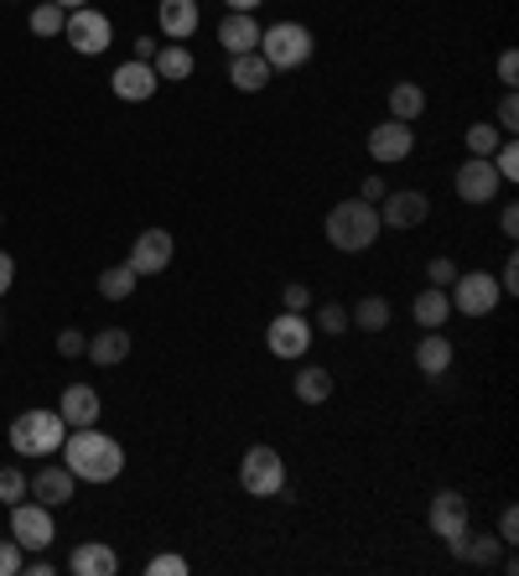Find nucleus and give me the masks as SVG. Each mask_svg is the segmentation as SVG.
Here are the masks:
<instances>
[{"label": "nucleus", "mask_w": 519, "mask_h": 576, "mask_svg": "<svg viewBox=\"0 0 519 576\" xmlns=\"http://www.w3.org/2000/svg\"><path fill=\"white\" fill-rule=\"evenodd\" d=\"M62 468L79 477V483H109L125 473V447L115 437H104L100 426H79L62 437Z\"/></svg>", "instance_id": "obj_1"}, {"label": "nucleus", "mask_w": 519, "mask_h": 576, "mask_svg": "<svg viewBox=\"0 0 519 576\" xmlns=\"http://www.w3.org/2000/svg\"><path fill=\"white\" fill-rule=\"evenodd\" d=\"M380 203H364V198H348L338 203V208H327V223H322V234H327V244L333 250H343V255H364L374 239H380Z\"/></svg>", "instance_id": "obj_2"}, {"label": "nucleus", "mask_w": 519, "mask_h": 576, "mask_svg": "<svg viewBox=\"0 0 519 576\" xmlns=\"http://www.w3.org/2000/svg\"><path fill=\"white\" fill-rule=\"evenodd\" d=\"M68 437V421L58 411H26V416L11 421V447L16 458H53Z\"/></svg>", "instance_id": "obj_3"}, {"label": "nucleus", "mask_w": 519, "mask_h": 576, "mask_svg": "<svg viewBox=\"0 0 519 576\" xmlns=\"http://www.w3.org/2000/svg\"><path fill=\"white\" fill-rule=\"evenodd\" d=\"M312 32L301 26V21H276L270 32H260V58L270 62V73H291V68H301V62L312 58Z\"/></svg>", "instance_id": "obj_4"}, {"label": "nucleus", "mask_w": 519, "mask_h": 576, "mask_svg": "<svg viewBox=\"0 0 519 576\" xmlns=\"http://www.w3.org/2000/svg\"><path fill=\"white\" fill-rule=\"evenodd\" d=\"M240 488L250 498H276V494H286V462H280V452L276 447H250L240 458Z\"/></svg>", "instance_id": "obj_5"}, {"label": "nucleus", "mask_w": 519, "mask_h": 576, "mask_svg": "<svg viewBox=\"0 0 519 576\" xmlns=\"http://www.w3.org/2000/svg\"><path fill=\"white\" fill-rule=\"evenodd\" d=\"M447 297H452V312H462V318H488L504 301V291L488 270H458V280L447 286Z\"/></svg>", "instance_id": "obj_6"}, {"label": "nucleus", "mask_w": 519, "mask_h": 576, "mask_svg": "<svg viewBox=\"0 0 519 576\" xmlns=\"http://www.w3.org/2000/svg\"><path fill=\"white\" fill-rule=\"evenodd\" d=\"M62 37L73 42V53H83V58H100L104 47H109V37H115V26H109V16H104V11H94V5H79V11H68V21H62Z\"/></svg>", "instance_id": "obj_7"}, {"label": "nucleus", "mask_w": 519, "mask_h": 576, "mask_svg": "<svg viewBox=\"0 0 519 576\" xmlns=\"http://www.w3.org/2000/svg\"><path fill=\"white\" fill-rule=\"evenodd\" d=\"M58 535V525H53V509L47 504H11V540H16L21 551H47Z\"/></svg>", "instance_id": "obj_8"}, {"label": "nucleus", "mask_w": 519, "mask_h": 576, "mask_svg": "<svg viewBox=\"0 0 519 576\" xmlns=\"http://www.w3.org/2000/svg\"><path fill=\"white\" fill-rule=\"evenodd\" d=\"M364 146H369V157L380 161V166H395V161H405L416 151V130H411L405 119H380Z\"/></svg>", "instance_id": "obj_9"}, {"label": "nucleus", "mask_w": 519, "mask_h": 576, "mask_svg": "<svg viewBox=\"0 0 519 576\" xmlns=\"http://www.w3.org/2000/svg\"><path fill=\"white\" fill-rule=\"evenodd\" d=\"M265 343H270L276 358H301L312 348V322H307V312H280V318H270Z\"/></svg>", "instance_id": "obj_10"}, {"label": "nucleus", "mask_w": 519, "mask_h": 576, "mask_svg": "<svg viewBox=\"0 0 519 576\" xmlns=\"http://www.w3.org/2000/svg\"><path fill=\"white\" fill-rule=\"evenodd\" d=\"M458 198L462 203H494L499 198V172H494V161L488 157H468L458 166Z\"/></svg>", "instance_id": "obj_11"}, {"label": "nucleus", "mask_w": 519, "mask_h": 576, "mask_svg": "<svg viewBox=\"0 0 519 576\" xmlns=\"http://www.w3.org/2000/svg\"><path fill=\"white\" fill-rule=\"evenodd\" d=\"M172 255H177L172 234H166V229H146V234L130 244V260H125V265H130L136 276H157V270L172 265Z\"/></svg>", "instance_id": "obj_12"}, {"label": "nucleus", "mask_w": 519, "mask_h": 576, "mask_svg": "<svg viewBox=\"0 0 519 576\" xmlns=\"http://www.w3.org/2000/svg\"><path fill=\"white\" fill-rule=\"evenodd\" d=\"M426 519H431V535L452 545V540L468 535V498H462L458 488H441V494L431 498V515Z\"/></svg>", "instance_id": "obj_13"}, {"label": "nucleus", "mask_w": 519, "mask_h": 576, "mask_svg": "<svg viewBox=\"0 0 519 576\" xmlns=\"http://www.w3.org/2000/svg\"><path fill=\"white\" fill-rule=\"evenodd\" d=\"M380 203H384V208H380V223H384V229H416V223H426V214H431L426 193H416V187L384 193Z\"/></svg>", "instance_id": "obj_14"}, {"label": "nucleus", "mask_w": 519, "mask_h": 576, "mask_svg": "<svg viewBox=\"0 0 519 576\" xmlns=\"http://www.w3.org/2000/svg\"><path fill=\"white\" fill-rule=\"evenodd\" d=\"M115 100H125V104H146L151 100V94H157V68H151V62H120V68H115Z\"/></svg>", "instance_id": "obj_15"}, {"label": "nucleus", "mask_w": 519, "mask_h": 576, "mask_svg": "<svg viewBox=\"0 0 519 576\" xmlns=\"http://www.w3.org/2000/svg\"><path fill=\"white\" fill-rule=\"evenodd\" d=\"M73 483H79V477L68 473L62 462H53V468H42V473H32V483H26V494L37 498V504H47V509H58V504H73Z\"/></svg>", "instance_id": "obj_16"}, {"label": "nucleus", "mask_w": 519, "mask_h": 576, "mask_svg": "<svg viewBox=\"0 0 519 576\" xmlns=\"http://www.w3.org/2000/svg\"><path fill=\"white\" fill-rule=\"evenodd\" d=\"M219 47L229 53V58H240V53H255L260 47V21L255 11H229L219 26Z\"/></svg>", "instance_id": "obj_17"}, {"label": "nucleus", "mask_w": 519, "mask_h": 576, "mask_svg": "<svg viewBox=\"0 0 519 576\" xmlns=\"http://www.w3.org/2000/svg\"><path fill=\"white\" fill-rule=\"evenodd\" d=\"M452 358H458V348H452V338L441 333V327H426V338L416 343V369L426 379H441L447 369H452Z\"/></svg>", "instance_id": "obj_18"}, {"label": "nucleus", "mask_w": 519, "mask_h": 576, "mask_svg": "<svg viewBox=\"0 0 519 576\" xmlns=\"http://www.w3.org/2000/svg\"><path fill=\"white\" fill-rule=\"evenodd\" d=\"M68 572L73 576H115L120 572V556H115L104 540H83V545H73V556H68Z\"/></svg>", "instance_id": "obj_19"}, {"label": "nucleus", "mask_w": 519, "mask_h": 576, "mask_svg": "<svg viewBox=\"0 0 519 576\" xmlns=\"http://www.w3.org/2000/svg\"><path fill=\"white\" fill-rule=\"evenodd\" d=\"M157 21H161V32L172 42H187L193 32H198V0H157Z\"/></svg>", "instance_id": "obj_20"}, {"label": "nucleus", "mask_w": 519, "mask_h": 576, "mask_svg": "<svg viewBox=\"0 0 519 576\" xmlns=\"http://www.w3.org/2000/svg\"><path fill=\"white\" fill-rule=\"evenodd\" d=\"M58 416L68 421V431H79V426H94V421H100V395H94L89 384H68V390H62Z\"/></svg>", "instance_id": "obj_21"}, {"label": "nucleus", "mask_w": 519, "mask_h": 576, "mask_svg": "<svg viewBox=\"0 0 519 576\" xmlns=\"http://www.w3.org/2000/svg\"><path fill=\"white\" fill-rule=\"evenodd\" d=\"M229 83H234L240 94H260V89L270 83V62L260 58V53H240V58L229 62Z\"/></svg>", "instance_id": "obj_22"}, {"label": "nucleus", "mask_w": 519, "mask_h": 576, "mask_svg": "<svg viewBox=\"0 0 519 576\" xmlns=\"http://www.w3.org/2000/svg\"><path fill=\"white\" fill-rule=\"evenodd\" d=\"M89 358H94L100 369L125 364V358H130V333H125V327H104V333H94V338H89Z\"/></svg>", "instance_id": "obj_23"}, {"label": "nucleus", "mask_w": 519, "mask_h": 576, "mask_svg": "<svg viewBox=\"0 0 519 576\" xmlns=\"http://www.w3.org/2000/svg\"><path fill=\"white\" fill-rule=\"evenodd\" d=\"M447 551H452L458 561H473V566H488V572H494V566L504 561V540H488V535H462V540H452Z\"/></svg>", "instance_id": "obj_24"}, {"label": "nucleus", "mask_w": 519, "mask_h": 576, "mask_svg": "<svg viewBox=\"0 0 519 576\" xmlns=\"http://www.w3.org/2000/svg\"><path fill=\"white\" fill-rule=\"evenodd\" d=\"M447 312H452V297H447V286H431V291H420L416 307H411V318L420 327H447Z\"/></svg>", "instance_id": "obj_25"}, {"label": "nucleus", "mask_w": 519, "mask_h": 576, "mask_svg": "<svg viewBox=\"0 0 519 576\" xmlns=\"http://www.w3.org/2000/svg\"><path fill=\"white\" fill-rule=\"evenodd\" d=\"M151 68H157V79L177 83L193 73V53L182 47V42H166V47H157V58H151Z\"/></svg>", "instance_id": "obj_26"}, {"label": "nucleus", "mask_w": 519, "mask_h": 576, "mask_svg": "<svg viewBox=\"0 0 519 576\" xmlns=\"http://www.w3.org/2000/svg\"><path fill=\"white\" fill-rule=\"evenodd\" d=\"M420 110H426V89L420 83H395L390 89V119H420Z\"/></svg>", "instance_id": "obj_27"}, {"label": "nucleus", "mask_w": 519, "mask_h": 576, "mask_svg": "<svg viewBox=\"0 0 519 576\" xmlns=\"http://www.w3.org/2000/svg\"><path fill=\"white\" fill-rule=\"evenodd\" d=\"M327 395H333V375H327V369H301V375H297V400L322 405Z\"/></svg>", "instance_id": "obj_28"}, {"label": "nucleus", "mask_w": 519, "mask_h": 576, "mask_svg": "<svg viewBox=\"0 0 519 576\" xmlns=\"http://www.w3.org/2000/svg\"><path fill=\"white\" fill-rule=\"evenodd\" d=\"M136 270H130V265H109V270H104L100 276V297H109V301H125L130 297V291H136Z\"/></svg>", "instance_id": "obj_29"}, {"label": "nucleus", "mask_w": 519, "mask_h": 576, "mask_svg": "<svg viewBox=\"0 0 519 576\" xmlns=\"http://www.w3.org/2000/svg\"><path fill=\"white\" fill-rule=\"evenodd\" d=\"M354 322H359L364 333H384V327H390V301H384V297H364L359 307H354Z\"/></svg>", "instance_id": "obj_30"}, {"label": "nucleus", "mask_w": 519, "mask_h": 576, "mask_svg": "<svg viewBox=\"0 0 519 576\" xmlns=\"http://www.w3.org/2000/svg\"><path fill=\"white\" fill-rule=\"evenodd\" d=\"M62 21H68V11H62L58 0L32 5V32H37V37H62Z\"/></svg>", "instance_id": "obj_31"}, {"label": "nucleus", "mask_w": 519, "mask_h": 576, "mask_svg": "<svg viewBox=\"0 0 519 576\" xmlns=\"http://www.w3.org/2000/svg\"><path fill=\"white\" fill-rule=\"evenodd\" d=\"M499 125H488V119H478V125H468V151H473V157H494V151H499Z\"/></svg>", "instance_id": "obj_32"}, {"label": "nucleus", "mask_w": 519, "mask_h": 576, "mask_svg": "<svg viewBox=\"0 0 519 576\" xmlns=\"http://www.w3.org/2000/svg\"><path fill=\"white\" fill-rule=\"evenodd\" d=\"M494 172H499V182H519V146L515 140H499V151H494Z\"/></svg>", "instance_id": "obj_33"}, {"label": "nucleus", "mask_w": 519, "mask_h": 576, "mask_svg": "<svg viewBox=\"0 0 519 576\" xmlns=\"http://www.w3.org/2000/svg\"><path fill=\"white\" fill-rule=\"evenodd\" d=\"M26 498V473L21 468H0V504H21Z\"/></svg>", "instance_id": "obj_34"}, {"label": "nucleus", "mask_w": 519, "mask_h": 576, "mask_svg": "<svg viewBox=\"0 0 519 576\" xmlns=\"http://www.w3.org/2000/svg\"><path fill=\"white\" fill-rule=\"evenodd\" d=\"M16 572H26V551L16 540H0V576H16Z\"/></svg>", "instance_id": "obj_35"}, {"label": "nucleus", "mask_w": 519, "mask_h": 576, "mask_svg": "<svg viewBox=\"0 0 519 576\" xmlns=\"http://www.w3.org/2000/svg\"><path fill=\"white\" fill-rule=\"evenodd\" d=\"M312 307V291L301 286V280H291L286 291H280V312H307Z\"/></svg>", "instance_id": "obj_36"}, {"label": "nucleus", "mask_w": 519, "mask_h": 576, "mask_svg": "<svg viewBox=\"0 0 519 576\" xmlns=\"http://www.w3.org/2000/svg\"><path fill=\"white\" fill-rule=\"evenodd\" d=\"M322 333H327V338H338V333H343V327H348V312H343V307H338V301H327V307H322Z\"/></svg>", "instance_id": "obj_37"}, {"label": "nucleus", "mask_w": 519, "mask_h": 576, "mask_svg": "<svg viewBox=\"0 0 519 576\" xmlns=\"http://www.w3.org/2000/svg\"><path fill=\"white\" fill-rule=\"evenodd\" d=\"M426 276H431V286H452V280H458V265H452V255H437L426 265Z\"/></svg>", "instance_id": "obj_38"}, {"label": "nucleus", "mask_w": 519, "mask_h": 576, "mask_svg": "<svg viewBox=\"0 0 519 576\" xmlns=\"http://www.w3.org/2000/svg\"><path fill=\"white\" fill-rule=\"evenodd\" d=\"M494 125H499V130H515V125H519V100H515V89H504V100H499V115H494Z\"/></svg>", "instance_id": "obj_39"}, {"label": "nucleus", "mask_w": 519, "mask_h": 576, "mask_svg": "<svg viewBox=\"0 0 519 576\" xmlns=\"http://www.w3.org/2000/svg\"><path fill=\"white\" fill-rule=\"evenodd\" d=\"M146 576H187V561L182 556H151Z\"/></svg>", "instance_id": "obj_40"}, {"label": "nucleus", "mask_w": 519, "mask_h": 576, "mask_svg": "<svg viewBox=\"0 0 519 576\" xmlns=\"http://www.w3.org/2000/svg\"><path fill=\"white\" fill-rule=\"evenodd\" d=\"M58 354H62V358H79V354H89V338L68 327V333H58Z\"/></svg>", "instance_id": "obj_41"}, {"label": "nucleus", "mask_w": 519, "mask_h": 576, "mask_svg": "<svg viewBox=\"0 0 519 576\" xmlns=\"http://www.w3.org/2000/svg\"><path fill=\"white\" fill-rule=\"evenodd\" d=\"M499 540H504V545H519V509H515V504L499 515Z\"/></svg>", "instance_id": "obj_42"}, {"label": "nucleus", "mask_w": 519, "mask_h": 576, "mask_svg": "<svg viewBox=\"0 0 519 576\" xmlns=\"http://www.w3.org/2000/svg\"><path fill=\"white\" fill-rule=\"evenodd\" d=\"M499 83H504V89H515V83H519V53H515V47L499 58Z\"/></svg>", "instance_id": "obj_43"}, {"label": "nucleus", "mask_w": 519, "mask_h": 576, "mask_svg": "<svg viewBox=\"0 0 519 576\" xmlns=\"http://www.w3.org/2000/svg\"><path fill=\"white\" fill-rule=\"evenodd\" d=\"M499 291H504V297H515V291H519V260H515V255L504 260V276H499Z\"/></svg>", "instance_id": "obj_44"}, {"label": "nucleus", "mask_w": 519, "mask_h": 576, "mask_svg": "<svg viewBox=\"0 0 519 576\" xmlns=\"http://www.w3.org/2000/svg\"><path fill=\"white\" fill-rule=\"evenodd\" d=\"M499 229H504V239H515V234H519V203H504Z\"/></svg>", "instance_id": "obj_45"}, {"label": "nucleus", "mask_w": 519, "mask_h": 576, "mask_svg": "<svg viewBox=\"0 0 519 576\" xmlns=\"http://www.w3.org/2000/svg\"><path fill=\"white\" fill-rule=\"evenodd\" d=\"M11 280H16V260H11L5 250H0V297L11 291Z\"/></svg>", "instance_id": "obj_46"}, {"label": "nucleus", "mask_w": 519, "mask_h": 576, "mask_svg": "<svg viewBox=\"0 0 519 576\" xmlns=\"http://www.w3.org/2000/svg\"><path fill=\"white\" fill-rule=\"evenodd\" d=\"M384 193H390V187H384V182H380V177H364V193H359V198H364V203H380V198H384Z\"/></svg>", "instance_id": "obj_47"}, {"label": "nucleus", "mask_w": 519, "mask_h": 576, "mask_svg": "<svg viewBox=\"0 0 519 576\" xmlns=\"http://www.w3.org/2000/svg\"><path fill=\"white\" fill-rule=\"evenodd\" d=\"M157 58V37H136V62H151Z\"/></svg>", "instance_id": "obj_48"}, {"label": "nucleus", "mask_w": 519, "mask_h": 576, "mask_svg": "<svg viewBox=\"0 0 519 576\" xmlns=\"http://www.w3.org/2000/svg\"><path fill=\"white\" fill-rule=\"evenodd\" d=\"M223 5H229V11H255L260 0H223Z\"/></svg>", "instance_id": "obj_49"}, {"label": "nucleus", "mask_w": 519, "mask_h": 576, "mask_svg": "<svg viewBox=\"0 0 519 576\" xmlns=\"http://www.w3.org/2000/svg\"><path fill=\"white\" fill-rule=\"evenodd\" d=\"M62 11H79V5H89V0H58Z\"/></svg>", "instance_id": "obj_50"}]
</instances>
